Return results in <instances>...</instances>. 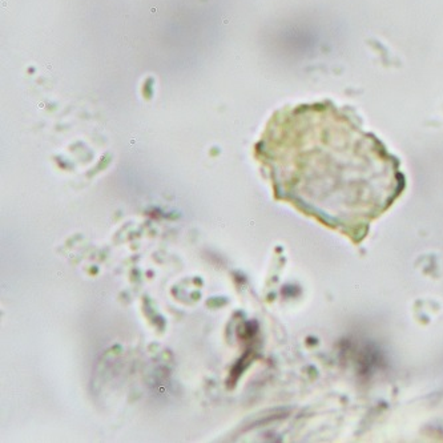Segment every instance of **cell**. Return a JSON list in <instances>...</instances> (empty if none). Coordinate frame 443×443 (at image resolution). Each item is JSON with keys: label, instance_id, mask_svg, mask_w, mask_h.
I'll return each mask as SVG.
<instances>
[{"label": "cell", "instance_id": "6da1fadb", "mask_svg": "<svg viewBox=\"0 0 443 443\" xmlns=\"http://www.w3.org/2000/svg\"><path fill=\"white\" fill-rule=\"evenodd\" d=\"M277 128L297 150L299 204L326 225L358 239L401 193L397 161L333 104L286 111Z\"/></svg>", "mask_w": 443, "mask_h": 443}]
</instances>
